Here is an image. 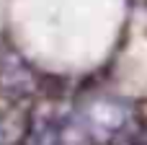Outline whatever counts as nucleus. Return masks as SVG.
Here are the masks:
<instances>
[{"label": "nucleus", "mask_w": 147, "mask_h": 145, "mask_svg": "<svg viewBox=\"0 0 147 145\" xmlns=\"http://www.w3.org/2000/svg\"><path fill=\"white\" fill-rule=\"evenodd\" d=\"M127 119H129V112L121 101L98 99L85 109L80 122L85 125V130L90 132L93 140H109L127 127Z\"/></svg>", "instance_id": "nucleus-1"}, {"label": "nucleus", "mask_w": 147, "mask_h": 145, "mask_svg": "<svg viewBox=\"0 0 147 145\" xmlns=\"http://www.w3.org/2000/svg\"><path fill=\"white\" fill-rule=\"evenodd\" d=\"M0 83L16 99L31 93V88H34V75L16 52H5L0 57Z\"/></svg>", "instance_id": "nucleus-2"}, {"label": "nucleus", "mask_w": 147, "mask_h": 145, "mask_svg": "<svg viewBox=\"0 0 147 145\" xmlns=\"http://www.w3.org/2000/svg\"><path fill=\"white\" fill-rule=\"evenodd\" d=\"M62 143V125L44 114V106H39L31 117V130L26 135V145H59Z\"/></svg>", "instance_id": "nucleus-3"}]
</instances>
